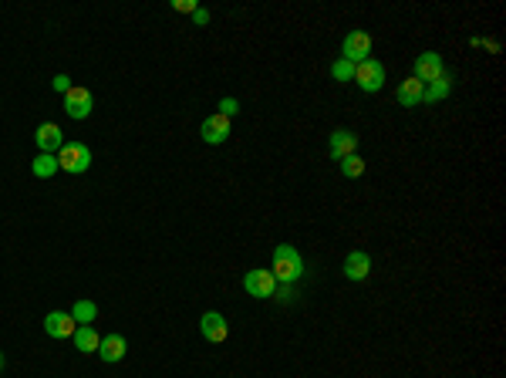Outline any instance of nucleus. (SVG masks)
<instances>
[{
  "instance_id": "f257e3e1",
  "label": "nucleus",
  "mask_w": 506,
  "mask_h": 378,
  "mask_svg": "<svg viewBox=\"0 0 506 378\" xmlns=\"http://www.w3.org/2000/svg\"><path fill=\"white\" fill-rule=\"evenodd\" d=\"M273 277H277V284H297L300 274H304V257L297 253V247H290V243H280V247L273 250Z\"/></svg>"
},
{
  "instance_id": "f03ea898",
  "label": "nucleus",
  "mask_w": 506,
  "mask_h": 378,
  "mask_svg": "<svg viewBox=\"0 0 506 378\" xmlns=\"http://www.w3.org/2000/svg\"><path fill=\"white\" fill-rule=\"evenodd\" d=\"M58 166L71 176H81V172L91 169V149L85 142H65L58 149Z\"/></svg>"
},
{
  "instance_id": "7ed1b4c3",
  "label": "nucleus",
  "mask_w": 506,
  "mask_h": 378,
  "mask_svg": "<svg viewBox=\"0 0 506 378\" xmlns=\"http://www.w3.org/2000/svg\"><path fill=\"white\" fill-rule=\"evenodd\" d=\"M354 81H358V88L368 95L381 92V85H385V68L378 58H364L362 65H354Z\"/></svg>"
},
{
  "instance_id": "20e7f679",
  "label": "nucleus",
  "mask_w": 506,
  "mask_h": 378,
  "mask_svg": "<svg viewBox=\"0 0 506 378\" xmlns=\"http://www.w3.org/2000/svg\"><path fill=\"white\" fill-rule=\"evenodd\" d=\"M341 58L351 65H362L364 58H371V34L368 31H351L348 38L341 41Z\"/></svg>"
},
{
  "instance_id": "39448f33",
  "label": "nucleus",
  "mask_w": 506,
  "mask_h": 378,
  "mask_svg": "<svg viewBox=\"0 0 506 378\" xmlns=\"http://www.w3.org/2000/svg\"><path fill=\"white\" fill-rule=\"evenodd\" d=\"M446 75V65H442V54L439 51H426L416 58V65H412V78L422 81V85H432V81H439Z\"/></svg>"
},
{
  "instance_id": "423d86ee",
  "label": "nucleus",
  "mask_w": 506,
  "mask_h": 378,
  "mask_svg": "<svg viewBox=\"0 0 506 378\" xmlns=\"http://www.w3.org/2000/svg\"><path fill=\"white\" fill-rule=\"evenodd\" d=\"M243 290H247L250 298H273V290H277V277H273L270 271H263V267L247 271V274H243Z\"/></svg>"
},
{
  "instance_id": "0eeeda50",
  "label": "nucleus",
  "mask_w": 506,
  "mask_h": 378,
  "mask_svg": "<svg viewBox=\"0 0 506 378\" xmlns=\"http://www.w3.org/2000/svg\"><path fill=\"white\" fill-rule=\"evenodd\" d=\"M34 142H38L41 152H48V156H58V149L65 145V132L58 122H41L38 132H34Z\"/></svg>"
},
{
  "instance_id": "6e6552de",
  "label": "nucleus",
  "mask_w": 506,
  "mask_h": 378,
  "mask_svg": "<svg viewBox=\"0 0 506 378\" xmlns=\"http://www.w3.org/2000/svg\"><path fill=\"white\" fill-rule=\"evenodd\" d=\"M91 108H95V98H91L88 88H81V85H71V92L65 95V112L71 118H88L91 115Z\"/></svg>"
},
{
  "instance_id": "1a4fd4ad",
  "label": "nucleus",
  "mask_w": 506,
  "mask_h": 378,
  "mask_svg": "<svg viewBox=\"0 0 506 378\" xmlns=\"http://www.w3.org/2000/svg\"><path fill=\"white\" fill-rule=\"evenodd\" d=\"M327 152H331V159H348L358 152V135L351 129H334L331 132V139H327Z\"/></svg>"
},
{
  "instance_id": "9d476101",
  "label": "nucleus",
  "mask_w": 506,
  "mask_h": 378,
  "mask_svg": "<svg viewBox=\"0 0 506 378\" xmlns=\"http://www.w3.org/2000/svg\"><path fill=\"white\" fill-rule=\"evenodd\" d=\"M199 331H203V338H206L209 345H220V341H226V335H230V325H226L223 314L206 311L199 317Z\"/></svg>"
},
{
  "instance_id": "9b49d317",
  "label": "nucleus",
  "mask_w": 506,
  "mask_h": 378,
  "mask_svg": "<svg viewBox=\"0 0 506 378\" xmlns=\"http://www.w3.org/2000/svg\"><path fill=\"white\" fill-rule=\"evenodd\" d=\"M199 135H203V142H209V145H223L226 139H230V118H223L220 112L209 115L206 122H203Z\"/></svg>"
},
{
  "instance_id": "f8f14e48",
  "label": "nucleus",
  "mask_w": 506,
  "mask_h": 378,
  "mask_svg": "<svg viewBox=\"0 0 506 378\" xmlns=\"http://www.w3.org/2000/svg\"><path fill=\"white\" fill-rule=\"evenodd\" d=\"M75 317L68 311H51L48 317H44V331L51 335V338H58V341H65V338H71L75 335Z\"/></svg>"
},
{
  "instance_id": "ddd939ff",
  "label": "nucleus",
  "mask_w": 506,
  "mask_h": 378,
  "mask_svg": "<svg viewBox=\"0 0 506 378\" xmlns=\"http://www.w3.org/2000/svg\"><path fill=\"white\" fill-rule=\"evenodd\" d=\"M125 352H129V341L122 338V335H105V338L98 341V358H102L105 365H115V362H122V358H125Z\"/></svg>"
},
{
  "instance_id": "4468645a",
  "label": "nucleus",
  "mask_w": 506,
  "mask_h": 378,
  "mask_svg": "<svg viewBox=\"0 0 506 378\" xmlns=\"http://www.w3.org/2000/svg\"><path fill=\"white\" fill-rule=\"evenodd\" d=\"M368 274H371V257L364 250H351L344 257V277L348 280H364Z\"/></svg>"
},
{
  "instance_id": "2eb2a0df",
  "label": "nucleus",
  "mask_w": 506,
  "mask_h": 378,
  "mask_svg": "<svg viewBox=\"0 0 506 378\" xmlns=\"http://www.w3.org/2000/svg\"><path fill=\"white\" fill-rule=\"evenodd\" d=\"M422 92H426L422 81L405 78L402 85H399V92H395V98H399V105H405V108H416V105H422Z\"/></svg>"
},
{
  "instance_id": "dca6fc26",
  "label": "nucleus",
  "mask_w": 506,
  "mask_h": 378,
  "mask_svg": "<svg viewBox=\"0 0 506 378\" xmlns=\"http://www.w3.org/2000/svg\"><path fill=\"white\" fill-rule=\"evenodd\" d=\"M71 338H75V348H78L81 355L98 352V341H102V338H98V331H95V325H78Z\"/></svg>"
},
{
  "instance_id": "f3484780",
  "label": "nucleus",
  "mask_w": 506,
  "mask_h": 378,
  "mask_svg": "<svg viewBox=\"0 0 506 378\" xmlns=\"http://www.w3.org/2000/svg\"><path fill=\"white\" fill-rule=\"evenodd\" d=\"M449 95H453V78H449V75H442L439 81H432L426 92H422V102H426V105H436V102H446Z\"/></svg>"
},
{
  "instance_id": "a211bd4d",
  "label": "nucleus",
  "mask_w": 506,
  "mask_h": 378,
  "mask_svg": "<svg viewBox=\"0 0 506 378\" xmlns=\"http://www.w3.org/2000/svg\"><path fill=\"white\" fill-rule=\"evenodd\" d=\"M71 317H75V325H91L95 317H98V304L95 300H88V298H78L75 300V308H71Z\"/></svg>"
},
{
  "instance_id": "6ab92c4d",
  "label": "nucleus",
  "mask_w": 506,
  "mask_h": 378,
  "mask_svg": "<svg viewBox=\"0 0 506 378\" xmlns=\"http://www.w3.org/2000/svg\"><path fill=\"white\" fill-rule=\"evenodd\" d=\"M58 169H61V166H58V156H48V152H41V156L31 162V172H34L38 179H51Z\"/></svg>"
},
{
  "instance_id": "aec40b11",
  "label": "nucleus",
  "mask_w": 506,
  "mask_h": 378,
  "mask_svg": "<svg viewBox=\"0 0 506 378\" xmlns=\"http://www.w3.org/2000/svg\"><path fill=\"white\" fill-rule=\"evenodd\" d=\"M341 176L344 179H358V176H364V159L354 152V156L341 159Z\"/></svg>"
},
{
  "instance_id": "412c9836",
  "label": "nucleus",
  "mask_w": 506,
  "mask_h": 378,
  "mask_svg": "<svg viewBox=\"0 0 506 378\" xmlns=\"http://www.w3.org/2000/svg\"><path fill=\"white\" fill-rule=\"evenodd\" d=\"M331 78H334V81H351V78H354V65H351V61H344V58H337L334 65H331Z\"/></svg>"
},
{
  "instance_id": "4be33fe9",
  "label": "nucleus",
  "mask_w": 506,
  "mask_h": 378,
  "mask_svg": "<svg viewBox=\"0 0 506 378\" xmlns=\"http://www.w3.org/2000/svg\"><path fill=\"white\" fill-rule=\"evenodd\" d=\"M236 112H240V102H236V98H223V102H220V115L223 118L236 115Z\"/></svg>"
},
{
  "instance_id": "5701e85b",
  "label": "nucleus",
  "mask_w": 506,
  "mask_h": 378,
  "mask_svg": "<svg viewBox=\"0 0 506 378\" xmlns=\"http://www.w3.org/2000/svg\"><path fill=\"white\" fill-rule=\"evenodd\" d=\"M51 88H54V92H61V95H68V92H71V78H68V75H54Z\"/></svg>"
},
{
  "instance_id": "b1692460",
  "label": "nucleus",
  "mask_w": 506,
  "mask_h": 378,
  "mask_svg": "<svg viewBox=\"0 0 506 378\" xmlns=\"http://www.w3.org/2000/svg\"><path fill=\"white\" fill-rule=\"evenodd\" d=\"M273 294H277V300L290 304V300H294V284H277V290H273Z\"/></svg>"
},
{
  "instance_id": "393cba45",
  "label": "nucleus",
  "mask_w": 506,
  "mask_h": 378,
  "mask_svg": "<svg viewBox=\"0 0 506 378\" xmlns=\"http://www.w3.org/2000/svg\"><path fill=\"white\" fill-rule=\"evenodd\" d=\"M196 7H199L196 0H176L172 4V11H179V14H196Z\"/></svg>"
},
{
  "instance_id": "a878e982",
  "label": "nucleus",
  "mask_w": 506,
  "mask_h": 378,
  "mask_svg": "<svg viewBox=\"0 0 506 378\" xmlns=\"http://www.w3.org/2000/svg\"><path fill=\"white\" fill-rule=\"evenodd\" d=\"M193 21H196V24H199V27H203V24H209V11H203V7H196Z\"/></svg>"
},
{
  "instance_id": "bb28decb",
  "label": "nucleus",
  "mask_w": 506,
  "mask_h": 378,
  "mask_svg": "<svg viewBox=\"0 0 506 378\" xmlns=\"http://www.w3.org/2000/svg\"><path fill=\"white\" fill-rule=\"evenodd\" d=\"M0 368H4V355H0Z\"/></svg>"
}]
</instances>
